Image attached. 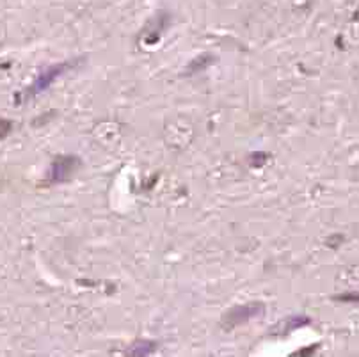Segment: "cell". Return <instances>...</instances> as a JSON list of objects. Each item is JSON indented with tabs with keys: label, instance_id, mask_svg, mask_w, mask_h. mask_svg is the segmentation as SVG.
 <instances>
[{
	"label": "cell",
	"instance_id": "cell-1",
	"mask_svg": "<svg viewBox=\"0 0 359 357\" xmlns=\"http://www.w3.org/2000/svg\"><path fill=\"white\" fill-rule=\"evenodd\" d=\"M66 69H68V65H59V66H52V68H48L45 73H43L41 79H39L38 82L32 86L31 91L39 93V91H43V89H46L50 84H52V82H54L55 79H57L59 75H61V73H65Z\"/></svg>",
	"mask_w": 359,
	"mask_h": 357
}]
</instances>
